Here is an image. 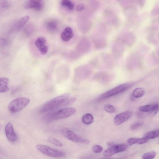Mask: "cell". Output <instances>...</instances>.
<instances>
[{"mask_svg":"<svg viewBox=\"0 0 159 159\" xmlns=\"http://www.w3.org/2000/svg\"><path fill=\"white\" fill-rule=\"evenodd\" d=\"M61 3L62 5L67 7L70 10L72 9L74 7V4L70 0H62Z\"/></svg>","mask_w":159,"mask_h":159,"instance_id":"44dd1931","label":"cell"},{"mask_svg":"<svg viewBox=\"0 0 159 159\" xmlns=\"http://www.w3.org/2000/svg\"><path fill=\"white\" fill-rule=\"evenodd\" d=\"M105 110L107 112L113 113L115 111V107L110 104H107L104 106Z\"/></svg>","mask_w":159,"mask_h":159,"instance_id":"d4e9b609","label":"cell"},{"mask_svg":"<svg viewBox=\"0 0 159 159\" xmlns=\"http://www.w3.org/2000/svg\"><path fill=\"white\" fill-rule=\"evenodd\" d=\"M132 113L131 111H126L116 115L114 121L116 125H119L128 120L131 117Z\"/></svg>","mask_w":159,"mask_h":159,"instance_id":"ba28073f","label":"cell"},{"mask_svg":"<svg viewBox=\"0 0 159 159\" xmlns=\"http://www.w3.org/2000/svg\"><path fill=\"white\" fill-rule=\"evenodd\" d=\"M134 83H125L117 86L103 93L99 97L100 99H105L124 92L132 86Z\"/></svg>","mask_w":159,"mask_h":159,"instance_id":"5b68a950","label":"cell"},{"mask_svg":"<svg viewBox=\"0 0 159 159\" xmlns=\"http://www.w3.org/2000/svg\"><path fill=\"white\" fill-rule=\"evenodd\" d=\"M30 100L26 97H19L12 101L8 106L9 111L12 113L18 112L26 107L29 103Z\"/></svg>","mask_w":159,"mask_h":159,"instance_id":"3957f363","label":"cell"},{"mask_svg":"<svg viewBox=\"0 0 159 159\" xmlns=\"http://www.w3.org/2000/svg\"><path fill=\"white\" fill-rule=\"evenodd\" d=\"M6 135L10 141L15 142L17 139V136L15 132L12 125L8 122L6 125L5 129Z\"/></svg>","mask_w":159,"mask_h":159,"instance_id":"9c48e42d","label":"cell"},{"mask_svg":"<svg viewBox=\"0 0 159 159\" xmlns=\"http://www.w3.org/2000/svg\"><path fill=\"white\" fill-rule=\"evenodd\" d=\"M61 132L65 138L73 142L86 144L89 143V140L81 137L66 128H62Z\"/></svg>","mask_w":159,"mask_h":159,"instance_id":"8992f818","label":"cell"},{"mask_svg":"<svg viewBox=\"0 0 159 159\" xmlns=\"http://www.w3.org/2000/svg\"><path fill=\"white\" fill-rule=\"evenodd\" d=\"M148 139L144 137L138 139L137 143L139 144H142L146 143L148 141Z\"/></svg>","mask_w":159,"mask_h":159,"instance_id":"83f0119b","label":"cell"},{"mask_svg":"<svg viewBox=\"0 0 159 159\" xmlns=\"http://www.w3.org/2000/svg\"><path fill=\"white\" fill-rule=\"evenodd\" d=\"M29 19V16H26L18 20L14 24V29L16 31L20 30L24 26Z\"/></svg>","mask_w":159,"mask_h":159,"instance_id":"4fadbf2b","label":"cell"},{"mask_svg":"<svg viewBox=\"0 0 159 159\" xmlns=\"http://www.w3.org/2000/svg\"><path fill=\"white\" fill-rule=\"evenodd\" d=\"M138 138H131L129 139L127 141V144L128 145L131 146L137 143Z\"/></svg>","mask_w":159,"mask_h":159,"instance_id":"4316f807","label":"cell"},{"mask_svg":"<svg viewBox=\"0 0 159 159\" xmlns=\"http://www.w3.org/2000/svg\"><path fill=\"white\" fill-rule=\"evenodd\" d=\"M70 96L69 93H65L56 97L44 104L41 107V112H47L56 110L58 106Z\"/></svg>","mask_w":159,"mask_h":159,"instance_id":"6da1fadb","label":"cell"},{"mask_svg":"<svg viewBox=\"0 0 159 159\" xmlns=\"http://www.w3.org/2000/svg\"><path fill=\"white\" fill-rule=\"evenodd\" d=\"M74 33L72 28L69 27L65 28L64 31L61 34V37L62 40L65 42L69 41L72 38Z\"/></svg>","mask_w":159,"mask_h":159,"instance_id":"7c38bea8","label":"cell"},{"mask_svg":"<svg viewBox=\"0 0 159 159\" xmlns=\"http://www.w3.org/2000/svg\"><path fill=\"white\" fill-rule=\"evenodd\" d=\"M159 135V130L152 131L146 133L144 137L148 139H154L157 138Z\"/></svg>","mask_w":159,"mask_h":159,"instance_id":"ac0fdd59","label":"cell"},{"mask_svg":"<svg viewBox=\"0 0 159 159\" xmlns=\"http://www.w3.org/2000/svg\"><path fill=\"white\" fill-rule=\"evenodd\" d=\"M76 111L75 108H65L49 114L46 117V120L51 121L65 118L73 115Z\"/></svg>","mask_w":159,"mask_h":159,"instance_id":"7a4b0ae2","label":"cell"},{"mask_svg":"<svg viewBox=\"0 0 159 159\" xmlns=\"http://www.w3.org/2000/svg\"><path fill=\"white\" fill-rule=\"evenodd\" d=\"M156 156V153L154 151H152L144 154L143 158L144 159H152Z\"/></svg>","mask_w":159,"mask_h":159,"instance_id":"603a6c76","label":"cell"},{"mask_svg":"<svg viewBox=\"0 0 159 159\" xmlns=\"http://www.w3.org/2000/svg\"><path fill=\"white\" fill-rule=\"evenodd\" d=\"M43 0H28L25 5L27 9L34 8L37 10L42 9L43 7Z\"/></svg>","mask_w":159,"mask_h":159,"instance_id":"30bf717a","label":"cell"},{"mask_svg":"<svg viewBox=\"0 0 159 159\" xmlns=\"http://www.w3.org/2000/svg\"><path fill=\"white\" fill-rule=\"evenodd\" d=\"M84 8V5L82 3L78 4L76 6V10L78 11H82Z\"/></svg>","mask_w":159,"mask_h":159,"instance_id":"4dcf8cb0","label":"cell"},{"mask_svg":"<svg viewBox=\"0 0 159 159\" xmlns=\"http://www.w3.org/2000/svg\"><path fill=\"white\" fill-rule=\"evenodd\" d=\"M107 145L108 146L111 147V146H112L113 145H114V144L111 142H108L107 143Z\"/></svg>","mask_w":159,"mask_h":159,"instance_id":"1f68e13d","label":"cell"},{"mask_svg":"<svg viewBox=\"0 0 159 159\" xmlns=\"http://www.w3.org/2000/svg\"><path fill=\"white\" fill-rule=\"evenodd\" d=\"M103 149V148L98 145H94L92 147L93 152L95 153H100L102 151Z\"/></svg>","mask_w":159,"mask_h":159,"instance_id":"484cf974","label":"cell"},{"mask_svg":"<svg viewBox=\"0 0 159 159\" xmlns=\"http://www.w3.org/2000/svg\"><path fill=\"white\" fill-rule=\"evenodd\" d=\"M46 38L43 37L41 36L38 37L35 40V45L39 50L46 46Z\"/></svg>","mask_w":159,"mask_h":159,"instance_id":"9a60e30c","label":"cell"},{"mask_svg":"<svg viewBox=\"0 0 159 159\" xmlns=\"http://www.w3.org/2000/svg\"><path fill=\"white\" fill-rule=\"evenodd\" d=\"M57 23L56 21L54 20L49 22L47 25V29L50 31H55L57 29Z\"/></svg>","mask_w":159,"mask_h":159,"instance_id":"d6986e66","label":"cell"},{"mask_svg":"<svg viewBox=\"0 0 159 159\" xmlns=\"http://www.w3.org/2000/svg\"><path fill=\"white\" fill-rule=\"evenodd\" d=\"M143 124V122L141 121H138L132 124L130 126V129L132 130H136L141 126Z\"/></svg>","mask_w":159,"mask_h":159,"instance_id":"cb8c5ba5","label":"cell"},{"mask_svg":"<svg viewBox=\"0 0 159 159\" xmlns=\"http://www.w3.org/2000/svg\"><path fill=\"white\" fill-rule=\"evenodd\" d=\"M0 5L3 8H6L8 6L7 0H0Z\"/></svg>","mask_w":159,"mask_h":159,"instance_id":"f1b7e54d","label":"cell"},{"mask_svg":"<svg viewBox=\"0 0 159 159\" xmlns=\"http://www.w3.org/2000/svg\"><path fill=\"white\" fill-rule=\"evenodd\" d=\"M82 120L84 124L89 125L93 122V117L91 114L87 113L83 116L82 118Z\"/></svg>","mask_w":159,"mask_h":159,"instance_id":"2e32d148","label":"cell"},{"mask_svg":"<svg viewBox=\"0 0 159 159\" xmlns=\"http://www.w3.org/2000/svg\"><path fill=\"white\" fill-rule=\"evenodd\" d=\"M8 82L9 79L7 78H0V93L5 92L9 90Z\"/></svg>","mask_w":159,"mask_h":159,"instance_id":"5bb4252c","label":"cell"},{"mask_svg":"<svg viewBox=\"0 0 159 159\" xmlns=\"http://www.w3.org/2000/svg\"><path fill=\"white\" fill-rule=\"evenodd\" d=\"M139 110L141 112L153 113L156 114L159 111V105L156 103L142 106L139 107Z\"/></svg>","mask_w":159,"mask_h":159,"instance_id":"8fae6325","label":"cell"},{"mask_svg":"<svg viewBox=\"0 0 159 159\" xmlns=\"http://www.w3.org/2000/svg\"><path fill=\"white\" fill-rule=\"evenodd\" d=\"M144 92L143 89L141 88H137L133 91L132 95L134 98H139L143 96Z\"/></svg>","mask_w":159,"mask_h":159,"instance_id":"e0dca14e","label":"cell"},{"mask_svg":"<svg viewBox=\"0 0 159 159\" xmlns=\"http://www.w3.org/2000/svg\"><path fill=\"white\" fill-rule=\"evenodd\" d=\"M48 141L55 146H62L63 144L60 141L52 137H49L47 139Z\"/></svg>","mask_w":159,"mask_h":159,"instance_id":"ffe728a7","label":"cell"},{"mask_svg":"<svg viewBox=\"0 0 159 159\" xmlns=\"http://www.w3.org/2000/svg\"><path fill=\"white\" fill-rule=\"evenodd\" d=\"M37 149L43 154L51 157H61L65 156V153L63 151L53 148L49 146L42 144L36 146Z\"/></svg>","mask_w":159,"mask_h":159,"instance_id":"277c9868","label":"cell"},{"mask_svg":"<svg viewBox=\"0 0 159 159\" xmlns=\"http://www.w3.org/2000/svg\"><path fill=\"white\" fill-rule=\"evenodd\" d=\"M48 50V47L46 45L44 47L41 49L39 51L42 55H45L47 53Z\"/></svg>","mask_w":159,"mask_h":159,"instance_id":"f546056e","label":"cell"},{"mask_svg":"<svg viewBox=\"0 0 159 159\" xmlns=\"http://www.w3.org/2000/svg\"><path fill=\"white\" fill-rule=\"evenodd\" d=\"M127 149V146L125 144H114L106 150L103 152V155L105 157H110L116 153L124 151Z\"/></svg>","mask_w":159,"mask_h":159,"instance_id":"52a82bcc","label":"cell"},{"mask_svg":"<svg viewBox=\"0 0 159 159\" xmlns=\"http://www.w3.org/2000/svg\"><path fill=\"white\" fill-rule=\"evenodd\" d=\"M98 79L101 82H105L108 81L109 78V75L105 73H101L98 75Z\"/></svg>","mask_w":159,"mask_h":159,"instance_id":"7402d4cb","label":"cell"}]
</instances>
